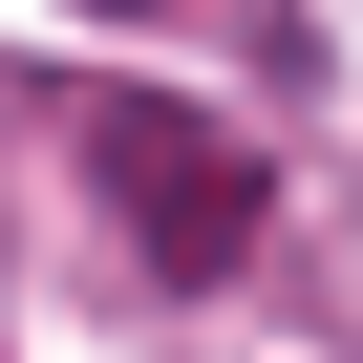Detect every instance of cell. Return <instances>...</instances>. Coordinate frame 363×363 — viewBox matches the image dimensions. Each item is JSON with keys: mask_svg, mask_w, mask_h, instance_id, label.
<instances>
[{"mask_svg": "<svg viewBox=\"0 0 363 363\" xmlns=\"http://www.w3.org/2000/svg\"><path fill=\"white\" fill-rule=\"evenodd\" d=\"M65 150H86V193L128 214V257H150L171 299H214V278L278 235V171H257L214 107H171V86H86V107H65Z\"/></svg>", "mask_w": 363, "mask_h": 363, "instance_id": "6da1fadb", "label": "cell"}, {"mask_svg": "<svg viewBox=\"0 0 363 363\" xmlns=\"http://www.w3.org/2000/svg\"><path fill=\"white\" fill-rule=\"evenodd\" d=\"M86 22H171V0H86Z\"/></svg>", "mask_w": 363, "mask_h": 363, "instance_id": "7a4b0ae2", "label": "cell"}]
</instances>
